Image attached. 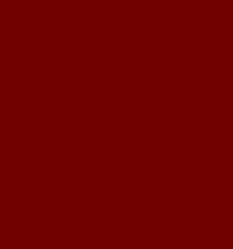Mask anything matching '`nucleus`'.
<instances>
[]
</instances>
